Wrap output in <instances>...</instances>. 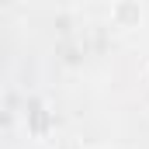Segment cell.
<instances>
[{
    "instance_id": "obj_1",
    "label": "cell",
    "mask_w": 149,
    "mask_h": 149,
    "mask_svg": "<svg viewBox=\"0 0 149 149\" xmlns=\"http://www.w3.org/2000/svg\"><path fill=\"white\" fill-rule=\"evenodd\" d=\"M24 121H28V135L31 139H52L56 135V111L49 108V101L45 97H35V101H28V114H24Z\"/></svg>"
},
{
    "instance_id": "obj_2",
    "label": "cell",
    "mask_w": 149,
    "mask_h": 149,
    "mask_svg": "<svg viewBox=\"0 0 149 149\" xmlns=\"http://www.w3.org/2000/svg\"><path fill=\"white\" fill-rule=\"evenodd\" d=\"M108 17H111L114 28H142L146 24V7L135 3V0H118V3H111Z\"/></svg>"
},
{
    "instance_id": "obj_3",
    "label": "cell",
    "mask_w": 149,
    "mask_h": 149,
    "mask_svg": "<svg viewBox=\"0 0 149 149\" xmlns=\"http://www.w3.org/2000/svg\"><path fill=\"white\" fill-rule=\"evenodd\" d=\"M56 149H83V146H80L76 139H59V142H56Z\"/></svg>"
},
{
    "instance_id": "obj_4",
    "label": "cell",
    "mask_w": 149,
    "mask_h": 149,
    "mask_svg": "<svg viewBox=\"0 0 149 149\" xmlns=\"http://www.w3.org/2000/svg\"><path fill=\"white\" fill-rule=\"evenodd\" d=\"M0 111H3V108H0Z\"/></svg>"
}]
</instances>
